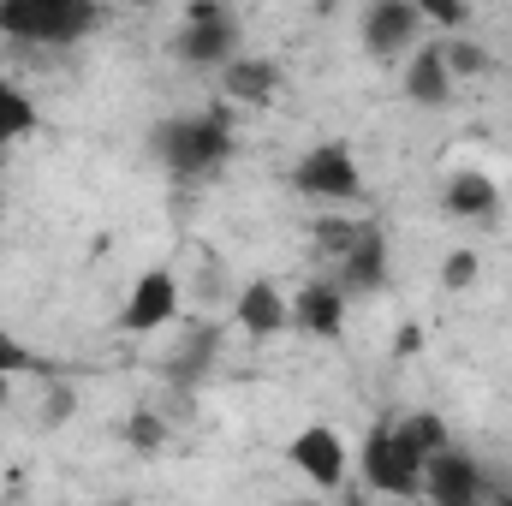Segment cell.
<instances>
[{"label": "cell", "instance_id": "obj_1", "mask_svg": "<svg viewBox=\"0 0 512 506\" xmlns=\"http://www.w3.org/2000/svg\"><path fill=\"white\" fill-rule=\"evenodd\" d=\"M155 155H161L179 179H209V173H221V161L233 155V126H227V114L161 120V131H155Z\"/></svg>", "mask_w": 512, "mask_h": 506}, {"label": "cell", "instance_id": "obj_2", "mask_svg": "<svg viewBox=\"0 0 512 506\" xmlns=\"http://www.w3.org/2000/svg\"><path fill=\"white\" fill-rule=\"evenodd\" d=\"M0 30L36 48H60L96 30V0H0Z\"/></svg>", "mask_w": 512, "mask_h": 506}, {"label": "cell", "instance_id": "obj_3", "mask_svg": "<svg viewBox=\"0 0 512 506\" xmlns=\"http://www.w3.org/2000/svg\"><path fill=\"white\" fill-rule=\"evenodd\" d=\"M292 185H298L304 197H328V203H346V197L364 191L358 161H352L346 143H316V149H304L298 167H292Z\"/></svg>", "mask_w": 512, "mask_h": 506}, {"label": "cell", "instance_id": "obj_4", "mask_svg": "<svg viewBox=\"0 0 512 506\" xmlns=\"http://www.w3.org/2000/svg\"><path fill=\"white\" fill-rule=\"evenodd\" d=\"M286 459H292L316 489H340V483H346V447H340V435H334V429H322V423L298 429V435H292V447H286Z\"/></svg>", "mask_w": 512, "mask_h": 506}, {"label": "cell", "instance_id": "obj_5", "mask_svg": "<svg viewBox=\"0 0 512 506\" xmlns=\"http://www.w3.org/2000/svg\"><path fill=\"white\" fill-rule=\"evenodd\" d=\"M417 24H423L417 0H376V6L364 12V48H370L376 60H393L399 48L417 42Z\"/></svg>", "mask_w": 512, "mask_h": 506}, {"label": "cell", "instance_id": "obj_6", "mask_svg": "<svg viewBox=\"0 0 512 506\" xmlns=\"http://www.w3.org/2000/svg\"><path fill=\"white\" fill-rule=\"evenodd\" d=\"M423 495L441 506H471L483 495V477H477V465L459 453V447H441V453H429V465H423Z\"/></svg>", "mask_w": 512, "mask_h": 506}, {"label": "cell", "instance_id": "obj_7", "mask_svg": "<svg viewBox=\"0 0 512 506\" xmlns=\"http://www.w3.org/2000/svg\"><path fill=\"white\" fill-rule=\"evenodd\" d=\"M173 310H179V286H173V274H167V268H149V274L131 286L120 328H126V334H155L161 322H173Z\"/></svg>", "mask_w": 512, "mask_h": 506}, {"label": "cell", "instance_id": "obj_8", "mask_svg": "<svg viewBox=\"0 0 512 506\" xmlns=\"http://www.w3.org/2000/svg\"><path fill=\"white\" fill-rule=\"evenodd\" d=\"M382 280H387V239L376 221H364L358 239H352V251L340 256V292L364 298V292H382Z\"/></svg>", "mask_w": 512, "mask_h": 506}, {"label": "cell", "instance_id": "obj_9", "mask_svg": "<svg viewBox=\"0 0 512 506\" xmlns=\"http://www.w3.org/2000/svg\"><path fill=\"white\" fill-rule=\"evenodd\" d=\"M387 447H393V459H399L405 471H417V477H423L429 453H441V447H447V423H441L435 411H411V417L387 423Z\"/></svg>", "mask_w": 512, "mask_h": 506}, {"label": "cell", "instance_id": "obj_10", "mask_svg": "<svg viewBox=\"0 0 512 506\" xmlns=\"http://www.w3.org/2000/svg\"><path fill=\"white\" fill-rule=\"evenodd\" d=\"M233 42H239V24L221 12V18H191L173 48H179L185 66H227L233 60Z\"/></svg>", "mask_w": 512, "mask_h": 506}, {"label": "cell", "instance_id": "obj_11", "mask_svg": "<svg viewBox=\"0 0 512 506\" xmlns=\"http://www.w3.org/2000/svg\"><path fill=\"white\" fill-rule=\"evenodd\" d=\"M292 322L304 334H316V340H340V328H346V292H340V280H310L298 292V304H292Z\"/></svg>", "mask_w": 512, "mask_h": 506}, {"label": "cell", "instance_id": "obj_12", "mask_svg": "<svg viewBox=\"0 0 512 506\" xmlns=\"http://www.w3.org/2000/svg\"><path fill=\"white\" fill-rule=\"evenodd\" d=\"M364 477H370L376 495H423V477L405 471V465L393 459V447H387V423L382 429H370V441H364Z\"/></svg>", "mask_w": 512, "mask_h": 506}, {"label": "cell", "instance_id": "obj_13", "mask_svg": "<svg viewBox=\"0 0 512 506\" xmlns=\"http://www.w3.org/2000/svg\"><path fill=\"white\" fill-rule=\"evenodd\" d=\"M447 90H453V72H447V60H441V42H435V48H417V54H411V72H405V96L423 102V108H441Z\"/></svg>", "mask_w": 512, "mask_h": 506}, {"label": "cell", "instance_id": "obj_14", "mask_svg": "<svg viewBox=\"0 0 512 506\" xmlns=\"http://www.w3.org/2000/svg\"><path fill=\"white\" fill-rule=\"evenodd\" d=\"M215 352H221V334H215V328H191V340H185V346L167 358V381L191 393L197 381L215 370Z\"/></svg>", "mask_w": 512, "mask_h": 506}, {"label": "cell", "instance_id": "obj_15", "mask_svg": "<svg viewBox=\"0 0 512 506\" xmlns=\"http://www.w3.org/2000/svg\"><path fill=\"white\" fill-rule=\"evenodd\" d=\"M239 322L251 328L256 340H262V334H280V328L292 322V304H286L268 280H256V286H245V292H239Z\"/></svg>", "mask_w": 512, "mask_h": 506}, {"label": "cell", "instance_id": "obj_16", "mask_svg": "<svg viewBox=\"0 0 512 506\" xmlns=\"http://www.w3.org/2000/svg\"><path fill=\"white\" fill-rule=\"evenodd\" d=\"M495 209H501V191H495L489 173H453L447 179V215L477 221V215H495Z\"/></svg>", "mask_w": 512, "mask_h": 506}, {"label": "cell", "instance_id": "obj_17", "mask_svg": "<svg viewBox=\"0 0 512 506\" xmlns=\"http://www.w3.org/2000/svg\"><path fill=\"white\" fill-rule=\"evenodd\" d=\"M274 90H280L274 60H227V96L233 102H268Z\"/></svg>", "mask_w": 512, "mask_h": 506}, {"label": "cell", "instance_id": "obj_18", "mask_svg": "<svg viewBox=\"0 0 512 506\" xmlns=\"http://www.w3.org/2000/svg\"><path fill=\"white\" fill-rule=\"evenodd\" d=\"M30 126H36V108H30V96H18V90H0V149H6V143H18Z\"/></svg>", "mask_w": 512, "mask_h": 506}, {"label": "cell", "instance_id": "obj_19", "mask_svg": "<svg viewBox=\"0 0 512 506\" xmlns=\"http://www.w3.org/2000/svg\"><path fill=\"white\" fill-rule=\"evenodd\" d=\"M441 60H447L453 78H477V72H489V54H483L477 42H465V36H447V42H441Z\"/></svg>", "mask_w": 512, "mask_h": 506}, {"label": "cell", "instance_id": "obj_20", "mask_svg": "<svg viewBox=\"0 0 512 506\" xmlns=\"http://www.w3.org/2000/svg\"><path fill=\"white\" fill-rule=\"evenodd\" d=\"M126 441L137 447V453H161V441H167L161 411H131V417H126Z\"/></svg>", "mask_w": 512, "mask_h": 506}, {"label": "cell", "instance_id": "obj_21", "mask_svg": "<svg viewBox=\"0 0 512 506\" xmlns=\"http://www.w3.org/2000/svg\"><path fill=\"white\" fill-rule=\"evenodd\" d=\"M358 227H364V221H322V227H316V245L328 256H346L352 239H358Z\"/></svg>", "mask_w": 512, "mask_h": 506}, {"label": "cell", "instance_id": "obj_22", "mask_svg": "<svg viewBox=\"0 0 512 506\" xmlns=\"http://www.w3.org/2000/svg\"><path fill=\"white\" fill-rule=\"evenodd\" d=\"M417 12L429 18V24H441V30H459L471 12H465V0H417Z\"/></svg>", "mask_w": 512, "mask_h": 506}, {"label": "cell", "instance_id": "obj_23", "mask_svg": "<svg viewBox=\"0 0 512 506\" xmlns=\"http://www.w3.org/2000/svg\"><path fill=\"white\" fill-rule=\"evenodd\" d=\"M471 280H477V256L471 251H453L441 262V286H447V292H459V286H471Z\"/></svg>", "mask_w": 512, "mask_h": 506}, {"label": "cell", "instance_id": "obj_24", "mask_svg": "<svg viewBox=\"0 0 512 506\" xmlns=\"http://www.w3.org/2000/svg\"><path fill=\"white\" fill-rule=\"evenodd\" d=\"M24 364H30V352H24V346H18L12 334H0V370L12 376V370H24Z\"/></svg>", "mask_w": 512, "mask_h": 506}, {"label": "cell", "instance_id": "obj_25", "mask_svg": "<svg viewBox=\"0 0 512 506\" xmlns=\"http://www.w3.org/2000/svg\"><path fill=\"white\" fill-rule=\"evenodd\" d=\"M72 405H78V399H72V387H54V393H48V423L72 417Z\"/></svg>", "mask_w": 512, "mask_h": 506}, {"label": "cell", "instance_id": "obj_26", "mask_svg": "<svg viewBox=\"0 0 512 506\" xmlns=\"http://www.w3.org/2000/svg\"><path fill=\"white\" fill-rule=\"evenodd\" d=\"M185 12H191V18H221V12H227V6H221V0H191V6H185Z\"/></svg>", "mask_w": 512, "mask_h": 506}, {"label": "cell", "instance_id": "obj_27", "mask_svg": "<svg viewBox=\"0 0 512 506\" xmlns=\"http://www.w3.org/2000/svg\"><path fill=\"white\" fill-rule=\"evenodd\" d=\"M0 405H6V370H0Z\"/></svg>", "mask_w": 512, "mask_h": 506}, {"label": "cell", "instance_id": "obj_28", "mask_svg": "<svg viewBox=\"0 0 512 506\" xmlns=\"http://www.w3.org/2000/svg\"><path fill=\"white\" fill-rule=\"evenodd\" d=\"M316 6H322V12H328V6H340V0H316Z\"/></svg>", "mask_w": 512, "mask_h": 506}, {"label": "cell", "instance_id": "obj_29", "mask_svg": "<svg viewBox=\"0 0 512 506\" xmlns=\"http://www.w3.org/2000/svg\"><path fill=\"white\" fill-rule=\"evenodd\" d=\"M131 6H155V0H131Z\"/></svg>", "mask_w": 512, "mask_h": 506}]
</instances>
